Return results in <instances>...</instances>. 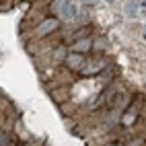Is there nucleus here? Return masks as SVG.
I'll return each instance as SVG.
<instances>
[{
    "label": "nucleus",
    "instance_id": "f257e3e1",
    "mask_svg": "<svg viewBox=\"0 0 146 146\" xmlns=\"http://www.w3.org/2000/svg\"><path fill=\"white\" fill-rule=\"evenodd\" d=\"M58 27H60V19L58 17H47V19H43V21L37 25L35 35L37 37H47V35H52Z\"/></svg>",
    "mask_w": 146,
    "mask_h": 146
},
{
    "label": "nucleus",
    "instance_id": "f03ea898",
    "mask_svg": "<svg viewBox=\"0 0 146 146\" xmlns=\"http://www.w3.org/2000/svg\"><path fill=\"white\" fill-rule=\"evenodd\" d=\"M84 64H86L84 54H76V52H68L66 60H64V66L68 68V70H74V72H80Z\"/></svg>",
    "mask_w": 146,
    "mask_h": 146
},
{
    "label": "nucleus",
    "instance_id": "7ed1b4c3",
    "mask_svg": "<svg viewBox=\"0 0 146 146\" xmlns=\"http://www.w3.org/2000/svg\"><path fill=\"white\" fill-rule=\"evenodd\" d=\"M76 17H78V8H76V4L70 2V0L64 4V8L60 11V15H58V19H64V21H74Z\"/></svg>",
    "mask_w": 146,
    "mask_h": 146
},
{
    "label": "nucleus",
    "instance_id": "20e7f679",
    "mask_svg": "<svg viewBox=\"0 0 146 146\" xmlns=\"http://www.w3.org/2000/svg\"><path fill=\"white\" fill-rule=\"evenodd\" d=\"M103 68H105V62H103V60H93V62H89V64H84L80 72H82L84 76H95V74L103 72Z\"/></svg>",
    "mask_w": 146,
    "mask_h": 146
},
{
    "label": "nucleus",
    "instance_id": "39448f33",
    "mask_svg": "<svg viewBox=\"0 0 146 146\" xmlns=\"http://www.w3.org/2000/svg\"><path fill=\"white\" fill-rule=\"evenodd\" d=\"M91 50H93V39L91 37H84V39H78V41L72 43V52H76V54H86Z\"/></svg>",
    "mask_w": 146,
    "mask_h": 146
},
{
    "label": "nucleus",
    "instance_id": "423d86ee",
    "mask_svg": "<svg viewBox=\"0 0 146 146\" xmlns=\"http://www.w3.org/2000/svg\"><path fill=\"white\" fill-rule=\"evenodd\" d=\"M125 15L130 19H136L140 15V0H128V4H125Z\"/></svg>",
    "mask_w": 146,
    "mask_h": 146
},
{
    "label": "nucleus",
    "instance_id": "0eeeda50",
    "mask_svg": "<svg viewBox=\"0 0 146 146\" xmlns=\"http://www.w3.org/2000/svg\"><path fill=\"white\" fill-rule=\"evenodd\" d=\"M84 37H91V27H89V25L82 27V29H78V31H74L70 39H72V41H78V39H84Z\"/></svg>",
    "mask_w": 146,
    "mask_h": 146
},
{
    "label": "nucleus",
    "instance_id": "6e6552de",
    "mask_svg": "<svg viewBox=\"0 0 146 146\" xmlns=\"http://www.w3.org/2000/svg\"><path fill=\"white\" fill-rule=\"evenodd\" d=\"M66 56H68L66 45H64V43H60V45H58L56 50H54V58H56L58 62H64V60H66Z\"/></svg>",
    "mask_w": 146,
    "mask_h": 146
},
{
    "label": "nucleus",
    "instance_id": "1a4fd4ad",
    "mask_svg": "<svg viewBox=\"0 0 146 146\" xmlns=\"http://www.w3.org/2000/svg\"><path fill=\"white\" fill-rule=\"evenodd\" d=\"M66 2H68V0H52V4H50V6H52V13L58 17V15H60V11L64 8V4H66Z\"/></svg>",
    "mask_w": 146,
    "mask_h": 146
},
{
    "label": "nucleus",
    "instance_id": "9d476101",
    "mask_svg": "<svg viewBox=\"0 0 146 146\" xmlns=\"http://www.w3.org/2000/svg\"><path fill=\"white\" fill-rule=\"evenodd\" d=\"M0 146H13V136L0 134Z\"/></svg>",
    "mask_w": 146,
    "mask_h": 146
},
{
    "label": "nucleus",
    "instance_id": "9b49d317",
    "mask_svg": "<svg viewBox=\"0 0 146 146\" xmlns=\"http://www.w3.org/2000/svg\"><path fill=\"white\" fill-rule=\"evenodd\" d=\"M144 144V140H140V138H136V140H132V142H128L125 146H142Z\"/></svg>",
    "mask_w": 146,
    "mask_h": 146
},
{
    "label": "nucleus",
    "instance_id": "f8f14e48",
    "mask_svg": "<svg viewBox=\"0 0 146 146\" xmlns=\"http://www.w3.org/2000/svg\"><path fill=\"white\" fill-rule=\"evenodd\" d=\"M84 2H86V4H93V6H95L97 2H99V0H84Z\"/></svg>",
    "mask_w": 146,
    "mask_h": 146
},
{
    "label": "nucleus",
    "instance_id": "ddd939ff",
    "mask_svg": "<svg viewBox=\"0 0 146 146\" xmlns=\"http://www.w3.org/2000/svg\"><path fill=\"white\" fill-rule=\"evenodd\" d=\"M142 37L146 39V25H144V29H142Z\"/></svg>",
    "mask_w": 146,
    "mask_h": 146
},
{
    "label": "nucleus",
    "instance_id": "4468645a",
    "mask_svg": "<svg viewBox=\"0 0 146 146\" xmlns=\"http://www.w3.org/2000/svg\"><path fill=\"white\" fill-rule=\"evenodd\" d=\"M107 146H121V144H107Z\"/></svg>",
    "mask_w": 146,
    "mask_h": 146
},
{
    "label": "nucleus",
    "instance_id": "2eb2a0df",
    "mask_svg": "<svg viewBox=\"0 0 146 146\" xmlns=\"http://www.w3.org/2000/svg\"><path fill=\"white\" fill-rule=\"evenodd\" d=\"M107 2H113V0H107Z\"/></svg>",
    "mask_w": 146,
    "mask_h": 146
}]
</instances>
